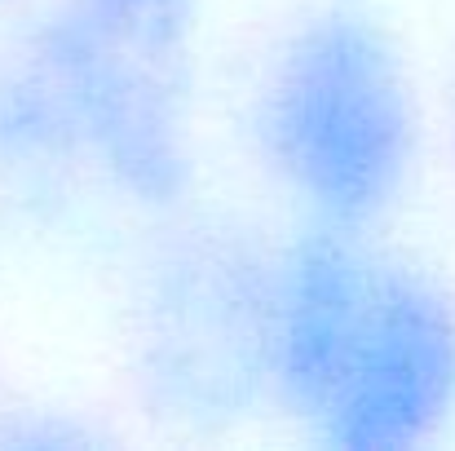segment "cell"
Here are the masks:
<instances>
[{"mask_svg":"<svg viewBox=\"0 0 455 451\" xmlns=\"http://www.w3.org/2000/svg\"><path fill=\"white\" fill-rule=\"evenodd\" d=\"M0 44V195L147 230L199 195L204 0H27Z\"/></svg>","mask_w":455,"mask_h":451,"instance_id":"cell-1","label":"cell"},{"mask_svg":"<svg viewBox=\"0 0 455 451\" xmlns=\"http://www.w3.org/2000/svg\"><path fill=\"white\" fill-rule=\"evenodd\" d=\"M248 138L297 230L385 235L420 173V93L389 18L367 0H318L270 44Z\"/></svg>","mask_w":455,"mask_h":451,"instance_id":"cell-3","label":"cell"},{"mask_svg":"<svg viewBox=\"0 0 455 451\" xmlns=\"http://www.w3.org/2000/svg\"><path fill=\"white\" fill-rule=\"evenodd\" d=\"M138 239L124 284V354L142 403L186 430L266 412L275 244L195 204Z\"/></svg>","mask_w":455,"mask_h":451,"instance_id":"cell-4","label":"cell"},{"mask_svg":"<svg viewBox=\"0 0 455 451\" xmlns=\"http://www.w3.org/2000/svg\"><path fill=\"white\" fill-rule=\"evenodd\" d=\"M27 0H0V9H22Z\"/></svg>","mask_w":455,"mask_h":451,"instance_id":"cell-5","label":"cell"},{"mask_svg":"<svg viewBox=\"0 0 455 451\" xmlns=\"http://www.w3.org/2000/svg\"><path fill=\"white\" fill-rule=\"evenodd\" d=\"M270 412L323 447L434 443L455 421L451 288L380 235L275 244Z\"/></svg>","mask_w":455,"mask_h":451,"instance_id":"cell-2","label":"cell"}]
</instances>
